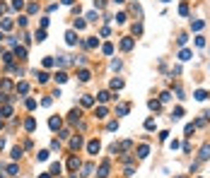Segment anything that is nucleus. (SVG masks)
<instances>
[{
    "mask_svg": "<svg viewBox=\"0 0 210 178\" xmlns=\"http://www.w3.org/2000/svg\"><path fill=\"white\" fill-rule=\"evenodd\" d=\"M15 53H17V58H24V55H27V48H22V46H15Z\"/></svg>",
    "mask_w": 210,
    "mask_h": 178,
    "instance_id": "obj_16",
    "label": "nucleus"
},
{
    "mask_svg": "<svg viewBox=\"0 0 210 178\" xmlns=\"http://www.w3.org/2000/svg\"><path fill=\"white\" fill-rule=\"evenodd\" d=\"M114 2H118V5H121V2H123V0H114Z\"/></svg>",
    "mask_w": 210,
    "mask_h": 178,
    "instance_id": "obj_49",
    "label": "nucleus"
},
{
    "mask_svg": "<svg viewBox=\"0 0 210 178\" xmlns=\"http://www.w3.org/2000/svg\"><path fill=\"white\" fill-rule=\"evenodd\" d=\"M44 39H46V29H39V32H36V41H39V43H41V41H44Z\"/></svg>",
    "mask_w": 210,
    "mask_h": 178,
    "instance_id": "obj_26",
    "label": "nucleus"
},
{
    "mask_svg": "<svg viewBox=\"0 0 210 178\" xmlns=\"http://www.w3.org/2000/svg\"><path fill=\"white\" fill-rule=\"evenodd\" d=\"M51 173H56V176H58V173H61V164H58V161H56V164H53V166H51Z\"/></svg>",
    "mask_w": 210,
    "mask_h": 178,
    "instance_id": "obj_36",
    "label": "nucleus"
},
{
    "mask_svg": "<svg viewBox=\"0 0 210 178\" xmlns=\"http://www.w3.org/2000/svg\"><path fill=\"white\" fill-rule=\"evenodd\" d=\"M0 27H2L5 32H10V29H12V19H2V22H0Z\"/></svg>",
    "mask_w": 210,
    "mask_h": 178,
    "instance_id": "obj_15",
    "label": "nucleus"
},
{
    "mask_svg": "<svg viewBox=\"0 0 210 178\" xmlns=\"http://www.w3.org/2000/svg\"><path fill=\"white\" fill-rule=\"evenodd\" d=\"M0 178H2V176H0Z\"/></svg>",
    "mask_w": 210,
    "mask_h": 178,
    "instance_id": "obj_52",
    "label": "nucleus"
},
{
    "mask_svg": "<svg viewBox=\"0 0 210 178\" xmlns=\"http://www.w3.org/2000/svg\"><path fill=\"white\" fill-rule=\"evenodd\" d=\"M121 48H123V51H131V48H133V39H128V36H126V39L121 41Z\"/></svg>",
    "mask_w": 210,
    "mask_h": 178,
    "instance_id": "obj_7",
    "label": "nucleus"
},
{
    "mask_svg": "<svg viewBox=\"0 0 210 178\" xmlns=\"http://www.w3.org/2000/svg\"><path fill=\"white\" fill-rule=\"evenodd\" d=\"M36 79H39V82H41V84H44V82H46V79H48V75H46V72H36Z\"/></svg>",
    "mask_w": 210,
    "mask_h": 178,
    "instance_id": "obj_28",
    "label": "nucleus"
},
{
    "mask_svg": "<svg viewBox=\"0 0 210 178\" xmlns=\"http://www.w3.org/2000/svg\"><path fill=\"white\" fill-rule=\"evenodd\" d=\"M12 7H15V10H22V7H24V0H12Z\"/></svg>",
    "mask_w": 210,
    "mask_h": 178,
    "instance_id": "obj_32",
    "label": "nucleus"
},
{
    "mask_svg": "<svg viewBox=\"0 0 210 178\" xmlns=\"http://www.w3.org/2000/svg\"><path fill=\"white\" fill-rule=\"evenodd\" d=\"M116 22H118V24H123V22H126V15H123V12H121V15H116Z\"/></svg>",
    "mask_w": 210,
    "mask_h": 178,
    "instance_id": "obj_39",
    "label": "nucleus"
},
{
    "mask_svg": "<svg viewBox=\"0 0 210 178\" xmlns=\"http://www.w3.org/2000/svg\"><path fill=\"white\" fill-rule=\"evenodd\" d=\"M191 27H193V32H201V29H203V22L196 19V22H191Z\"/></svg>",
    "mask_w": 210,
    "mask_h": 178,
    "instance_id": "obj_22",
    "label": "nucleus"
},
{
    "mask_svg": "<svg viewBox=\"0 0 210 178\" xmlns=\"http://www.w3.org/2000/svg\"><path fill=\"white\" fill-rule=\"evenodd\" d=\"M179 58H181V60H191V51H186V48H184V51L179 53Z\"/></svg>",
    "mask_w": 210,
    "mask_h": 178,
    "instance_id": "obj_23",
    "label": "nucleus"
},
{
    "mask_svg": "<svg viewBox=\"0 0 210 178\" xmlns=\"http://www.w3.org/2000/svg\"><path fill=\"white\" fill-rule=\"evenodd\" d=\"M155 128H157L155 118H147V120H145V130H155Z\"/></svg>",
    "mask_w": 210,
    "mask_h": 178,
    "instance_id": "obj_11",
    "label": "nucleus"
},
{
    "mask_svg": "<svg viewBox=\"0 0 210 178\" xmlns=\"http://www.w3.org/2000/svg\"><path fill=\"white\" fill-rule=\"evenodd\" d=\"M193 130H196V123H188V125H186V130H184V133H186V135H191V133H193Z\"/></svg>",
    "mask_w": 210,
    "mask_h": 178,
    "instance_id": "obj_35",
    "label": "nucleus"
},
{
    "mask_svg": "<svg viewBox=\"0 0 210 178\" xmlns=\"http://www.w3.org/2000/svg\"><path fill=\"white\" fill-rule=\"evenodd\" d=\"M61 2H63V5H72L75 0H61Z\"/></svg>",
    "mask_w": 210,
    "mask_h": 178,
    "instance_id": "obj_44",
    "label": "nucleus"
},
{
    "mask_svg": "<svg viewBox=\"0 0 210 178\" xmlns=\"http://www.w3.org/2000/svg\"><path fill=\"white\" fill-rule=\"evenodd\" d=\"M75 29H85V22L82 19H75Z\"/></svg>",
    "mask_w": 210,
    "mask_h": 178,
    "instance_id": "obj_40",
    "label": "nucleus"
},
{
    "mask_svg": "<svg viewBox=\"0 0 210 178\" xmlns=\"http://www.w3.org/2000/svg\"><path fill=\"white\" fill-rule=\"evenodd\" d=\"M198 156H201L203 161H205V159H210V144H203V147H201V154H198Z\"/></svg>",
    "mask_w": 210,
    "mask_h": 178,
    "instance_id": "obj_4",
    "label": "nucleus"
},
{
    "mask_svg": "<svg viewBox=\"0 0 210 178\" xmlns=\"http://www.w3.org/2000/svg\"><path fill=\"white\" fill-rule=\"evenodd\" d=\"M193 96H196V99H198V101H205V99H208L210 94H208V92H205V89H198V92H196V94H193Z\"/></svg>",
    "mask_w": 210,
    "mask_h": 178,
    "instance_id": "obj_8",
    "label": "nucleus"
},
{
    "mask_svg": "<svg viewBox=\"0 0 210 178\" xmlns=\"http://www.w3.org/2000/svg\"><path fill=\"white\" fill-rule=\"evenodd\" d=\"M24 128H27V130H29V133H32V130H34V128H36L34 118H27V123H24Z\"/></svg>",
    "mask_w": 210,
    "mask_h": 178,
    "instance_id": "obj_19",
    "label": "nucleus"
},
{
    "mask_svg": "<svg viewBox=\"0 0 210 178\" xmlns=\"http://www.w3.org/2000/svg\"><path fill=\"white\" fill-rule=\"evenodd\" d=\"M5 10H7V7H5V5H2V2H0V12H5Z\"/></svg>",
    "mask_w": 210,
    "mask_h": 178,
    "instance_id": "obj_46",
    "label": "nucleus"
},
{
    "mask_svg": "<svg viewBox=\"0 0 210 178\" xmlns=\"http://www.w3.org/2000/svg\"><path fill=\"white\" fill-rule=\"evenodd\" d=\"M106 113H109V111H106L104 106H99V108H97V118H106Z\"/></svg>",
    "mask_w": 210,
    "mask_h": 178,
    "instance_id": "obj_27",
    "label": "nucleus"
},
{
    "mask_svg": "<svg viewBox=\"0 0 210 178\" xmlns=\"http://www.w3.org/2000/svg\"><path fill=\"white\" fill-rule=\"evenodd\" d=\"M147 154H150V147H147V144H140V147H138V156H140V159H145Z\"/></svg>",
    "mask_w": 210,
    "mask_h": 178,
    "instance_id": "obj_6",
    "label": "nucleus"
},
{
    "mask_svg": "<svg viewBox=\"0 0 210 178\" xmlns=\"http://www.w3.org/2000/svg\"><path fill=\"white\" fill-rule=\"evenodd\" d=\"M77 77H80V82H89L92 75H89V70H80V72H77Z\"/></svg>",
    "mask_w": 210,
    "mask_h": 178,
    "instance_id": "obj_9",
    "label": "nucleus"
},
{
    "mask_svg": "<svg viewBox=\"0 0 210 178\" xmlns=\"http://www.w3.org/2000/svg\"><path fill=\"white\" fill-rule=\"evenodd\" d=\"M17 92H19V94H27V92H29V84H27V82H22V84L17 87Z\"/></svg>",
    "mask_w": 210,
    "mask_h": 178,
    "instance_id": "obj_24",
    "label": "nucleus"
},
{
    "mask_svg": "<svg viewBox=\"0 0 210 178\" xmlns=\"http://www.w3.org/2000/svg\"><path fill=\"white\" fill-rule=\"evenodd\" d=\"M10 156H12V159H19V156H22V147H15V149H12V154H10Z\"/></svg>",
    "mask_w": 210,
    "mask_h": 178,
    "instance_id": "obj_25",
    "label": "nucleus"
},
{
    "mask_svg": "<svg viewBox=\"0 0 210 178\" xmlns=\"http://www.w3.org/2000/svg\"><path fill=\"white\" fill-rule=\"evenodd\" d=\"M179 15H181V17H186V15H188V5H186V2H181V7H179Z\"/></svg>",
    "mask_w": 210,
    "mask_h": 178,
    "instance_id": "obj_21",
    "label": "nucleus"
},
{
    "mask_svg": "<svg viewBox=\"0 0 210 178\" xmlns=\"http://www.w3.org/2000/svg\"><path fill=\"white\" fill-rule=\"evenodd\" d=\"M147 106L152 108V111H159V101H150V104H147Z\"/></svg>",
    "mask_w": 210,
    "mask_h": 178,
    "instance_id": "obj_38",
    "label": "nucleus"
},
{
    "mask_svg": "<svg viewBox=\"0 0 210 178\" xmlns=\"http://www.w3.org/2000/svg\"><path fill=\"white\" fill-rule=\"evenodd\" d=\"M181 116H184V108L179 106V108H174V113H172V120H179Z\"/></svg>",
    "mask_w": 210,
    "mask_h": 178,
    "instance_id": "obj_14",
    "label": "nucleus"
},
{
    "mask_svg": "<svg viewBox=\"0 0 210 178\" xmlns=\"http://www.w3.org/2000/svg\"><path fill=\"white\" fill-rule=\"evenodd\" d=\"M0 113H2L5 118H7V116H12V106H5V108H2V111H0Z\"/></svg>",
    "mask_w": 210,
    "mask_h": 178,
    "instance_id": "obj_37",
    "label": "nucleus"
},
{
    "mask_svg": "<svg viewBox=\"0 0 210 178\" xmlns=\"http://www.w3.org/2000/svg\"><path fill=\"white\" fill-rule=\"evenodd\" d=\"M92 104H94L92 96H82V106H92Z\"/></svg>",
    "mask_w": 210,
    "mask_h": 178,
    "instance_id": "obj_29",
    "label": "nucleus"
},
{
    "mask_svg": "<svg viewBox=\"0 0 210 178\" xmlns=\"http://www.w3.org/2000/svg\"><path fill=\"white\" fill-rule=\"evenodd\" d=\"M65 79H68V75H65V72H56V82H58V84H63Z\"/></svg>",
    "mask_w": 210,
    "mask_h": 178,
    "instance_id": "obj_17",
    "label": "nucleus"
},
{
    "mask_svg": "<svg viewBox=\"0 0 210 178\" xmlns=\"http://www.w3.org/2000/svg\"><path fill=\"white\" fill-rule=\"evenodd\" d=\"M68 169H70V173H75V171L80 169V159H77V156H70V161H68Z\"/></svg>",
    "mask_w": 210,
    "mask_h": 178,
    "instance_id": "obj_1",
    "label": "nucleus"
},
{
    "mask_svg": "<svg viewBox=\"0 0 210 178\" xmlns=\"http://www.w3.org/2000/svg\"><path fill=\"white\" fill-rule=\"evenodd\" d=\"M80 144H82V137H72V140H70V147H72V149H80Z\"/></svg>",
    "mask_w": 210,
    "mask_h": 178,
    "instance_id": "obj_13",
    "label": "nucleus"
},
{
    "mask_svg": "<svg viewBox=\"0 0 210 178\" xmlns=\"http://www.w3.org/2000/svg\"><path fill=\"white\" fill-rule=\"evenodd\" d=\"M97 176H99V178H106V176H109V161H104V164L99 166V171H97Z\"/></svg>",
    "mask_w": 210,
    "mask_h": 178,
    "instance_id": "obj_2",
    "label": "nucleus"
},
{
    "mask_svg": "<svg viewBox=\"0 0 210 178\" xmlns=\"http://www.w3.org/2000/svg\"><path fill=\"white\" fill-rule=\"evenodd\" d=\"M87 152H89V154H97V152H99V140H92V142L87 144Z\"/></svg>",
    "mask_w": 210,
    "mask_h": 178,
    "instance_id": "obj_3",
    "label": "nucleus"
},
{
    "mask_svg": "<svg viewBox=\"0 0 210 178\" xmlns=\"http://www.w3.org/2000/svg\"><path fill=\"white\" fill-rule=\"evenodd\" d=\"M196 46H201V48H203V46H205V39H203V36H198V39H196Z\"/></svg>",
    "mask_w": 210,
    "mask_h": 178,
    "instance_id": "obj_41",
    "label": "nucleus"
},
{
    "mask_svg": "<svg viewBox=\"0 0 210 178\" xmlns=\"http://www.w3.org/2000/svg\"><path fill=\"white\" fill-rule=\"evenodd\" d=\"M162 2H169V0H162Z\"/></svg>",
    "mask_w": 210,
    "mask_h": 178,
    "instance_id": "obj_50",
    "label": "nucleus"
},
{
    "mask_svg": "<svg viewBox=\"0 0 210 178\" xmlns=\"http://www.w3.org/2000/svg\"><path fill=\"white\" fill-rule=\"evenodd\" d=\"M179 178H186V176H179Z\"/></svg>",
    "mask_w": 210,
    "mask_h": 178,
    "instance_id": "obj_51",
    "label": "nucleus"
},
{
    "mask_svg": "<svg viewBox=\"0 0 210 178\" xmlns=\"http://www.w3.org/2000/svg\"><path fill=\"white\" fill-rule=\"evenodd\" d=\"M17 171H19V169H17V164H10V166H7V173H10V176H15Z\"/></svg>",
    "mask_w": 210,
    "mask_h": 178,
    "instance_id": "obj_30",
    "label": "nucleus"
},
{
    "mask_svg": "<svg viewBox=\"0 0 210 178\" xmlns=\"http://www.w3.org/2000/svg\"><path fill=\"white\" fill-rule=\"evenodd\" d=\"M128 104H118V106H116V113H118V116H126V113H128Z\"/></svg>",
    "mask_w": 210,
    "mask_h": 178,
    "instance_id": "obj_10",
    "label": "nucleus"
},
{
    "mask_svg": "<svg viewBox=\"0 0 210 178\" xmlns=\"http://www.w3.org/2000/svg\"><path fill=\"white\" fill-rule=\"evenodd\" d=\"M48 159V152H39V161H46Z\"/></svg>",
    "mask_w": 210,
    "mask_h": 178,
    "instance_id": "obj_43",
    "label": "nucleus"
},
{
    "mask_svg": "<svg viewBox=\"0 0 210 178\" xmlns=\"http://www.w3.org/2000/svg\"><path fill=\"white\" fill-rule=\"evenodd\" d=\"M203 118H205V120H210V111H205V113H203Z\"/></svg>",
    "mask_w": 210,
    "mask_h": 178,
    "instance_id": "obj_45",
    "label": "nucleus"
},
{
    "mask_svg": "<svg viewBox=\"0 0 210 178\" xmlns=\"http://www.w3.org/2000/svg\"><path fill=\"white\" fill-rule=\"evenodd\" d=\"M102 51H104L106 55H111V53H114V46H111V43H104V48H102Z\"/></svg>",
    "mask_w": 210,
    "mask_h": 178,
    "instance_id": "obj_33",
    "label": "nucleus"
},
{
    "mask_svg": "<svg viewBox=\"0 0 210 178\" xmlns=\"http://www.w3.org/2000/svg\"><path fill=\"white\" fill-rule=\"evenodd\" d=\"M106 128H109V130H116V128H118V120H111V123H109Z\"/></svg>",
    "mask_w": 210,
    "mask_h": 178,
    "instance_id": "obj_42",
    "label": "nucleus"
},
{
    "mask_svg": "<svg viewBox=\"0 0 210 178\" xmlns=\"http://www.w3.org/2000/svg\"><path fill=\"white\" fill-rule=\"evenodd\" d=\"M39 178H51V176H48V173H41V176H39Z\"/></svg>",
    "mask_w": 210,
    "mask_h": 178,
    "instance_id": "obj_47",
    "label": "nucleus"
},
{
    "mask_svg": "<svg viewBox=\"0 0 210 178\" xmlns=\"http://www.w3.org/2000/svg\"><path fill=\"white\" fill-rule=\"evenodd\" d=\"M82 171H85V173H82V176H92V171H94V166H92V164H87V166H85V169H82Z\"/></svg>",
    "mask_w": 210,
    "mask_h": 178,
    "instance_id": "obj_31",
    "label": "nucleus"
},
{
    "mask_svg": "<svg viewBox=\"0 0 210 178\" xmlns=\"http://www.w3.org/2000/svg\"><path fill=\"white\" fill-rule=\"evenodd\" d=\"M99 43V39H87V48H94Z\"/></svg>",
    "mask_w": 210,
    "mask_h": 178,
    "instance_id": "obj_34",
    "label": "nucleus"
},
{
    "mask_svg": "<svg viewBox=\"0 0 210 178\" xmlns=\"http://www.w3.org/2000/svg\"><path fill=\"white\" fill-rule=\"evenodd\" d=\"M97 99L104 104V101H109V99H111V94H109V92H99V96H97Z\"/></svg>",
    "mask_w": 210,
    "mask_h": 178,
    "instance_id": "obj_20",
    "label": "nucleus"
},
{
    "mask_svg": "<svg viewBox=\"0 0 210 178\" xmlns=\"http://www.w3.org/2000/svg\"><path fill=\"white\" fill-rule=\"evenodd\" d=\"M121 87H123V79H116V77H114V79H111V89H121Z\"/></svg>",
    "mask_w": 210,
    "mask_h": 178,
    "instance_id": "obj_18",
    "label": "nucleus"
},
{
    "mask_svg": "<svg viewBox=\"0 0 210 178\" xmlns=\"http://www.w3.org/2000/svg\"><path fill=\"white\" fill-rule=\"evenodd\" d=\"M2 147H5V140H0V149H2Z\"/></svg>",
    "mask_w": 210,
    "mask_h": 178,
    "instance_id": "obj_48",
    "label": "nucleus"
},
{
    "mask_svg": "<svg viewBox=\"0 0 210 178\" xmlns=\"http://www.w3.org/2000/svg\"><path fill=\"white\" fill-rule=\"evenodd\" d=\"M48 128H51V130H58V128H61V118H58V116H53V118L48 120Z\"/></svg>",
    "mask_w": 210,
    "mask_h": 178,
    "instance_id": "obj_5",
    "label": "nucleus"
},
{
    "mask_svg": "<svg viewBox=\"0 0 210 178\" xmlns=\"http://www.w3.org/2000/svg\"><path fill=\"white\" fill-rule=\"evenodd\" d=\"M65 41H68L70 46H75V41H77V36H75V32H68V34H65Z\"/></svg>",
    "mask_w": 210,
    "mask_h": 178,
    "instance_id": "obj_12",
    "label": "nucleus"
}]
</instances>
